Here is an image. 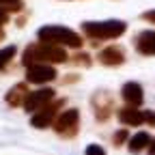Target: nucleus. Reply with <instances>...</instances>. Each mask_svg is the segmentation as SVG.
Wrapping results in <instances>:
<instances>
[{"label":"nucleus","mask_w":155,"mask_h":155,"mask_svg":"<svg viewBox=\"0 0 155 155\" xmlns=\"http://www.w3.org/2000/svg\"><path fill=\"white\" fill-rule=\"evenodd\" d=\"M28 82H19V84H15L9 93H7V101L11 104V106H24L26 104V99H28Z\"/></svg>","instance_id":"10"},{"label":"nucleus","mask_w":155,"mask_h":155,"mask_svg":"<svg viewBox=\"0 0 155 155\" xmlns=\"http://www.w3.org/2000/svg\"><path fill=\"white\" fill-rule=\"evenodd\" d=\"M125 138H127V131H125V129L116 131V136H114V144H121V142H123Z\"/></svg>","instance_id":"16"},{"label":"nucleus","mask_w":155,"mask_h":155,"mask_svg":"<svg viewBox=\"0 0 155 155\" xmlns=\"http://www.w3.org/2000/svg\"><path fill=\"white\" fill-rule=\"evenodd\" d=\"M65 106V99H54L50 106H45L43 110H39L35 116H32V125L35 127H39V129H43V127H48V125H54V121H56V116H58V110H61Z\"/></svg>","instance_id":"4"},{"label":"nucleus","mask_w":155,"mask_h":155,"mask_svg":"<svg viewBox=\"0 0 155 155\" xmlns=\"http://www.w3.org/2000/svg\"><path fill=\"white\" fill-rule=\"evenodd\" d=\"M149 144H151L149 134H147V131H140V134H136L134 138L129 140V151L138 153V151H142V149H144V147H149Z\"/></svg>","instance_id":"13"},{"label":"nucleus","mask_w":155,"mask_h":155,"mask_svg":"<svg viewBox=\"0 0 155 155\" xmlns=\"http://www.w3.org/2000/svg\"><path fill=\"white\" fill-rule=\"evenodd\" d=\"M2 37H5V32H2V30H0V41H2Z\"/></svg>","instance_id":"22"},{"label":"nucleus","mask_w":155,"mask_h":155,"mask_svg":"<svg viewBox=\"0 0 155 155\" xmlns=\"http://www.w3.org/2000/svg\"><path fill=\"white\" fill-rule=\"evenodd\" d=\"M54 78H56V69L50 65H43V63L32 65L26 69V82L28 84H45V82L54 80Z\"/></svg>","instance_id":"6"},{"label":"nucleus","mask_w":155,"mask_h":155,"mask_svg":"<svg viewBox=\"0 0 155 155\" xmlns=\"http://www.w3.org/2000/svg\"><path fill=\"white\" fill-rule=\"evenodd\" d=\"M82 28L93 39H114V37H121L127 26L125 22H119V19H108V22H84Z\"/></svg>","instance_id":"3"},{"label":"nucleus","mask_w":155,"mask_h":155,"mask_svg":"<svg viewBox=\"0 0 155 155\" xmlns=\"http://www.w3.org/2000/svg\"><path fill=\"white\" fill-rule=\"evenodd\" d=\"M149 153L155 155V140H151V144H149Z\"/></svg>","instance_id":"20"},{"label":"nucleus","mask_w":155,"mask_h":155,"mask_svg":"<svg viewBox=\"0 0 155 155\" xmlns=\"http://www.w3.org/2000/svg\"><path fill=\"white\" fill-rule=\"evenodd\" d=\"M119 119L125 125H140V123H144V112H138L134 106H127L119 112Z\"/></svg>","instance_id":"11"},{"label":"nucleus","mask_w":155,"mask_h":155,"mask_svg":"<svg viewBox=\"0 0 155 155\" xmlns=\"http://www.w3.org/2000/svg\"><path fill=\"white\" fill-rule=\"evenodd\" d=\"M121 95H123V99L129 104V106H140L142 104V86L138 84V82H127L125 86H123V91H121Z\"/></svg>","instance_id":"9"},{"label":"nucleus","mask_w":155,"mask_h":155,"mask_svg":"<svg viewBox=\"0 0 155 155\" xmlns=\"http://www.w3.org/2000/svg\"><path fill=\"white\" fill-rule=\"evenodd\" d=\"M136 48L142 54H155V32H142L136 39Z\"/></svg>","instance_id":"12"},{"label":"nucleus","mask_w":155,"mask_h":155,"mask_svg":"<svg viewBox=\"0 0 155 155\" xmlns=\"http://www.w3.org/2000/svg\"><path fill=\"white\" fill-rule=\"evenodd\" d=\"M86 155H106V151L99 144H88L86 147Z\"/></svg>","instance_id":"15"},{"label":"nucleus","mask_w":155,"mask_h":155,"mask_svg":"<svg viewBox=\"0 0 155 155\" xmlns=\"http://www.w3.org/2000/svg\"><path fill=\"white\" fill-rule=\"evenodd\" d=\"M52 101H54V91L52 88H39V91L28 95L24 108L28 112H39V110H43L45 106H50Z\"/></svg>","instance_id":"7"},{"label":"nucleus","mask_w":155,"mask_h":155,"mask_svg":"<svg viewBox=\"0 0 155 155\" xmlns=\"http://www.w3.org/2000/svg\"><path fill=\"white\" fill-rule=\"evenodd\" d=\"M144 123H149V125H153L155 127V112H144Z\"/></svg>","instance_id":"17"},{"label":"nucleus","mask_w":155,"mask_h":155,"mask_svg":"<svg viewBox=\"0 0 155 155\" xmlns=\"http://www.w3.org/2000/svg\"><path fill=\"white\" fill-rule=\"evenodd\" d=\"M99 63L106 65V67H119L125 63V52L121 48H106L99 52Z\"/></svg>","instance_id":"8"},{"label":"nucleus","mask_w":155,"mask_h":155,"mask_svg":"<svg viewBox=\"0 0 155 155\" xmlns=\"http://www.w3.org/2000/svg\"><path fill=\"white\" fill-rule=\"evenodd\" d=\"M0 2H9L11 5V2H17V0H0Z\"/></svg>","instance_id":"21"},{"label":"nucleus","mask_w":155,"mask_h":155,"mask_svg":"<svg viewBox=\"0 0 155 155\" xmlns=\"http://www.w3.org/2000/svg\"><path fill=\"white\" fill-rule=\"evenodd\" d=\"M15 56V48L11 45V48H2V50H0V69H2L9 61H11V58Z\"/></svg>","instance_id":"14"},{"label":"nucleus","mask_w":155,"mask_h":155,"mask_svg":"<svg viewBox=\"0 0 155 155\" xmlns=\"http://www.w3.org/2000/svg\"><path fill=\"white\" fill-rule=\"evenodd\" d=\"M78 121H80V112L78 110H65L63 114L56 116L54 121V129L61 134V136H73L78 131Z\"/></svg>","instance_id":"5"},{"label":"nucleus","mask_w":155,"mask_h":155,"mask_svg":"<svg viewBox=\"0 0 155 155\" xmlns=\"http://www.w3.org/2000/svg\"><path fill=\"white\" fill-rule=\"evenodd\" d=\"M39 39L54 45H69V48H82V37L65 26H43L39 30Z\"/></svg>","instance_id":"2"},{"label":"nucleus","mask_w":155,"mask_h":155,"mask_svg":"<svg viewBox=\"0 0 155 155\" xmlns=\"http://www.w3.org/2000/svg\"><path fill=\"white\" fill-rule=\"evenodd\" d=\"M144 19H149V22H155V11H151V13H144Z\"/></svg>","instance_id":"19"},{"label":"nucleus","mask_w":155,"mask_h":155,"mask_svg":"<svg viewBox=\"0 0 155 155\" xmlns=\"http://www.w3.org/2000/svg\"><path fill=\"white\" fill-rule=\"evenodd\" d=\"M7 19H9V15H7V11H5L2 7H0V26H2V24L7 22Z\"/></svg>","instance_id":"18"},{"label":"nucleus","mask_w":155,"mask_h":155,"mask_svg":"<svg viewBox=\"0 0 155 155\" xmlns=\"http://www.w3.org/2000/svg\"><path fill=\"white\" fill-rule=\"evenodd\" d=\"M24 65L32 67L39 63H65L67 61V54L63 48H58L54 43H45V45H28L24 56H22Z\"/></svg>","instance_id":"1"}]
</instances>
